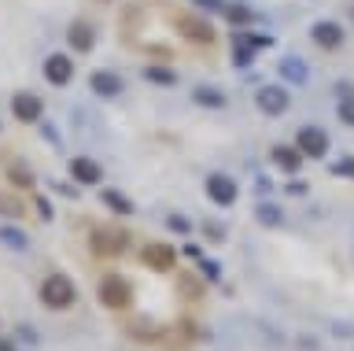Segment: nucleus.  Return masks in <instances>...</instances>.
<instances>
[{
    "label": "nucleus",
    "instance_id": "20e7f679",
    "mask_svg": "<svg viewBox=\"0 0 354 351\" xmlns=\"http://www.w3.org/2000/svg\"><path fill=\"white\" fill-rule=\"evenodd\" d=\"M140 259H144V267H151L155 273H166V270L177 267V251L170 244H148Z\"/></svg>",
    "mask_w": 354,
    "mask_h": 351
},
{
    "label": "nucleus",
    "instance_id": "ddd939ff",
    "mask_svg": "<svg viewBox=\"0 0 354 351\" xmlns=\"http://www.w3.org/2000/svg\"><path fill=\"white\" fill-rule=\"evenodd\" d=\"M88 85H93L100 96H115V93L122 89V78H118V74H111V71H96Z\"/></svg>",
    "mask_w": 354,
    "mask_h": 351
},
{
    "label": "nucleus",
    "instance_id": "a211bd4d",
    "mask_svg": "<svg viewBox=\"0 0 354 351\" xmlns=\"http://www.w3.org/2000/svg\"><path fill=\"white\" fill-rule=\"evenodd\" d=\"M177 285H181V292L188 296V300H199V296H203V285H199L196 278H188V273H177Z\"/></svg>",
    "mask_w": 354,
    "mask_h": 351
},
{
    "label": "nucleus",
    "instance_id": "a878e982",
    "mask_svg": "<svg viewBox=\"0 0 354 351\" xmlns=\"http://www.w3.org/2000/svg\"><path fill=\"white\" fill-rule=\"evenodd\" d=\"M229 19H232V23H236V19L243 23V19H248V8H229Z\"/></svg>",
    "mask_w": 354,
    "mask_h": 351
},
{
    "label": "nucleus",
    "instance_id": "6e6552de",
    "mask_svg": "<svg viewBox=\"0 0 354 351\" xmlns=\"http://www.w3.org/2000/svg\"><path fill=\"white\" fill-rule=\"evenodd\" d=\"M71 74H74V63L66 56H59V52L44 60V78H48L52 85H66V82H71Z\"/></svg>",
    "mask_w": 354,
    "mask_h": 351
},
{
    "label": "nucleus",
    "instance_id": "f8f14e48",
    "mask_svg": "<svg viewBox=\"0 0 354 351\" xmlns=\"http://www.w3.org/2000/svg\"><path fill=\"white\" fill-rule=\"evenodd\" d=\"M66 37H71L74 52H88L96 45V34H93V26H88V23H74L71 30H66Z\"/></svg>",
    "mask_w": 354,
    "mask_h": 351
},
{
    "label": "nucleus",
    "instance_id": "4be33fe9",
    "mask_svg": "<svg viewBox=\"0 0 354 351\" xmlns=\"http://www.w3.org/2000/svg\"><path fill=\"white\" fill-rule=\"evenodd\" d=\"M11 181L22 185V189H30V185H33V174H26L22 167H15V170H11Z\"/></svg>",
    "mask_w": 354,
    "mask_h": 351
},
{
    "label": "nucleus",
    "instance_id": "f03ea898",
    "mask_svg": "<svg viewBox=\"0 0 354 351\" xmlns=\"http://www.w3.org/2000/svg\"><path fill=\"white\" fill-rule=\"evenodd\" d=\"M100 303L111 307V311H126L133 303V285L126 278H118V273H107V278L100 281Z\"/></svg>",
    "mask_w": 354,
    "mask_h": 351
},
{
    "label": "nucleus",
    "instance_id": "39448f33",
    "mask_svg": "<svg viewBox=\"0 0 354 351\" xmlns=\"http://www.w3.org/2000/svg\"><path fill=\"white\" fill-rule=\"evenodd\" d=\"M207 196H210L218 207L236 204V181L225 178V174H210V178H207Z\"/></svg>",
    "mask_w": 354,
    "mask_h": 351
},
{
    "label": "nucleus",
    "instance_id": "412c9836",
    "mask_svg": "<svg viewBox=\"0 0 354 351\" xmlns=\"http://www.w3.org/2000/svg\"><path fill=\"white\" fill-rule=\"evenodd\" d=\"M0 215L19 218V215H22V204H19V200H11V196H0Z\"/></svg>",
    "mask_w": 354,
    "mask_h": 351
},
{
    "label": "nucleus",
    "instance_id": "1a4fd4ad",
    "mask_svg": "<svg viewBox=\"0 0 354 351\" xmlns=\"http://www.w3.org/2000/svg\"><path fill=\"white\" fill-rule=\"evenodd\" d=\"M299 148H303L306 156H325V148H328V137H325V129H317V126H306V129H299Z\"/></svg>",
    "mask_w": 354,
    "mask_h": 351
},
{
    "label": "nucleus",
    "instance_id": "c756f323",
    "mask_svg": "<svg viewBox=\"0 0 354 351\" xmlns=\"http://www.w3.org/2000/svg\"><path fill=\"white\" fill-rule=\"evenodd\" d=\"M0 351H15V348H11V344H8V340H0Z\"/></svg>",
    "mask_w": 354,
    "mask_h": 351
},
{
    "label": "nucleus",
    "instance_id": "c85d7f7f",
    "mask_svg": "<svg viewBox=\"0 0 354 351\" xmlns=\"http://www.w3.org/2000/svg\"><path fill=\"white\" fill-rule=\"evenodd\" d=\"M199 8H221V0H196Z\"/></svg>",
    "mask_w": 354,
    "mask_h": 351
},
{
    "label": "nucleus",
    "instance_id": "393cba45",
    "mask_svg": "<svg viewBox=\"0 0 354 351\" xmlns=\"http://www.w3.org/2000/svg\"><path fill=\"white\" fill-rule=\"evenodd\" d=\"M277 218H281V215H277L273 207H262V211H259V222H270V226H273Z\"/></svg>",
    "mask_w": 354,
    "mask_h": 351
},
{
    "label": "nucleus",
    "instance_id": "cd10ccee",
    "mask_svg": "<svg viewBox=\"0 0 354 351\" xmlns=\"http://www.w3.org/2000/svg\"><path fill=\"white\" fill-rule=\"evenodd\" d=\"M343 123H354V104H343Z\"/></svg>",
    "mask_w": 354,
    "mask_h": 351
},
{
    "label": "nucleus",
    "instance_id": "aec40b11",
    "mask_svg": "<svg viewBox=\"0 0 354 351\" xmlns=\"http://www.w3.org/2000/svg\"><path fill=\"white\" fill-rule=\"evenodd\" d=\"M196 104H210V107H221L225 100H221V93H214V89H196Z\"/></svg>",
    "mask_w": 354,
    "mask_h": 351
},
{
    "label": "nucleus",
    "instance_id": "6ab92c4d",
    "mask_svg": "<svg viewBox=\"0 0 354 351\" xmlns=\"http://www.w3.org/2000/svg\"><path fill=\"white\" fill-rule=\"evenodd\" d=\"M273 159L281 163L284 170H299V152H292V148H273Z\"/></svg>",
    "mask_w": 354,
    "mask_h": 351
},
{
    "label": "nucleus",
    "instance_id": "dca6fc26",
    "mask_svg": "<svg viewBox=\"0 0 354 351\" xmlns=\"http://www.w3.org/2000/svg\"><path fill=\"white\" fill-rule=\"evenodd\" d=\"M0 240H4L8 248H15V251H26V248H30V240L22 237L19 229H11V226H4V229H0Z\"/></svg>",
    "mask_w": 354,
    "mask_h": 351
},
{
    "label": "nucleus",
    "instance_id": "7ed1b4c3",
    "mask_svg": "<svg viewBox=\"0 0 354 351\" xmlns=\"http://www.w3.org/2000/svg\"><path fill=\"white\" fill-rule=\"evenodd\" d=\"M126 244H129L126 229H96V237H93V248L100 251V255H122Z\"/></svg>",
    "mask_w": 354,
    "mask_h": 351
},
{
    "label": "nucleus",
    "instance_id": "9d476101",
    "mask_svg": "<svg viewBox=\"0 0 354 351\" xmlns=\"http://www.w3.org/2000/svg\"><path fill=\"white\" fill-rule=\"evenodd\" d=\"M259 107L266 115H281L288 107V89H281V85H266V89L259 93Z\"/></svg>",
    "mask_w": 354,
    "mask_h": 351
},
{
    "label": "nucleus",
    "instance_id": "f257e3e1",
    "mask_svg": "<svg viewBox=\"0 0 354 351\" xmlns=\"http://www.w3.org/2000/svg\"><path fill=\"white\" fill-rule=\"evenodd\" d=\"M74 281L66 278V273H48V278L41 281V303L52 307V311H66V307L74 303Z\"/></svg>",
    "mask_w": 354,
    "mask_h": 351
},
{
    "label": "nucleus",
    "instance_id": "5701e85b",
    "mask_svg": "<svg viewBox=\"0 0 354 351\" xmlns=\"http://www.w3.org/2000/svg\"><path fill=\"white\" fill-rule=\"evenodd\" d=\"M166 226H170L174 233H188V218H181V215H170V218H166Z\"/></svg>",
    "mask_w": 354,
    "mask_h": 351
},
{
    "label": "nucleus",
    "instance_id": "0eeeda50",
    "mask_svg": "<svg viewBox=\"0 0 354 351\" xmlns=\"http://www.w3.org/2000/svg\"><path fill=\"white\" fill-rule=\"evenodd\" d=\"M41 111H44V107H41V100L33 93H19L15 100H11V115H15L19 123H37Z\"/></svg>",
    "mask_w": 354,
    "mask_h": 351
},
{
    "label": "nucleus",
    "instance_id": "4468645a",
    "mask_svg": "<svg viewBox=\"0 0 354 351\" xmlns=\"http://www.w3.org/2000/svg\"><path fill=\"white\" fill-rule=\"evenodd\" d=\"M314 37H317V45H325V48H336L343 34H339V26H336V23H317Z\"/></svg>",
    "mask_w": 354,
    "mask_h": 351
},
{
    "label": "nucleus",
    "instance_id": "423d86ee",
    "mask_svg": "<svg viewBox=\"0 0 354 351\" xmlns=\"http://www.w3.org/2000/svg\"><path fill=\"white\" fill-rule=\"evenodd\" d=\"M177 26H181V34H185V37L199 41V45H210V41H214V30H210L207 19H196V15H177Z\"/></svg>",
    "mask_w": 354,
    "mask_h": 351
},
{
    "label": "nucleus",
    "instance_id": "b1692460",
    "mask_svg": "<svg viewBox=\"0 0 354 351\" xmlns=\"http://www.w3.org/2000/svg\"><path fill=\"white\" fill-rule=\"evenodd\" d=\"M284 74H288V78H295V82H303V78H306L303 63H284Z\"/></svg>",
    "mask_w": 354,
    "mask_h": 351
},
{
    "label": "nucleus",
    "instance_id": "f3484780",
    "mask_svg": "<svg viewBox=\"0 0 354 351\" xmlns=\"http://www.w3.org/2000/svg\"><path fill=\"white\" fill-rule=\"evenodd\" d=\"M104 204L111 207V211H118V215H129V211H133V204H129L122 192H115V189H107V192H104Z\"/></svg>",
    "mask_w": 354,
    "mask_h": 351
},
{
    "label": "nucleus",
    "instance_id": "bb28decb",
    "mask_svg": "<svg viewBox=\"0 0 354 351\" xmlns=\"http://www.w3.org/2000/svg\"><path fill=\"white\" fill-rule=\"evenodd\" d=\"M203 278H210V281L218 278V262H203Z\"/></svg>",
    "mask_w": 354,
    "mask_h": 351
},
{
    "label": "nucleus",
    "instance_id": "9b49d317",
    "mask_svg": "<svg viewBox=\"0 0 354 351\" xmlns=\"http://www.w3.org/2000/svg\"><path fill=\"white\" fill-rule=\"evenodd\" d=\"M71 178H74L77 185H96V181H100V163L77 156V159L71 163Z\"/></svg>",
    "mask_w": 354,
    "mask_h": 351
},
{
    "label": "nucleus",
    "instance_id": "2eb2a0df",
    "mask_svg": "<svg viewBox=\"0 0 354 351\" xmlns=\"http://www.w3.org/2000/svg\"><path fill=\"white\" fill-rule=\"evenodd\" d=\"M144 78L155 82V85H177V74L170 67H148V71H144Z\"/></svg>",
    "mask_w": 354,
    "mask_h": 351
}]
</instances>
